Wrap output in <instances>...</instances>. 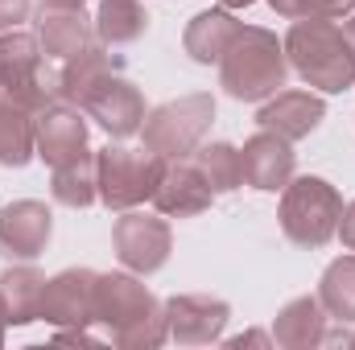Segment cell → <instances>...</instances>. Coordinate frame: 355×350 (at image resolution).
Here are the masks:
<instances>
[{
    "label": "cell",
    "instance_id": "1",
    "mask_svg": "<svg viewBox=\"0 0 355 350\" xmlns=\"http://www.w3.org/2000/svg\"><path fill=\"white\" fill-rule=\"evenodd\" d=\"M95 326L112 334V342L124 350H157L170 342L166 309L141 284L137 272H99L95 280Z\"/></svg>",
    "mask_w": 355,
    "mask_h": 350
},
{
    "label": "cell",
    "instance_id": "2",
    "mask_svg": "<svg viewBox=\"0 0 355 350\" xmlns=\"http://www.w3.org/2000/svg\"><path fill=\"white\" fill-rule=\"evenodd\" d=\"M285 58L306 87L322 95H343L355 87V50L335 21H293L285 33Z\"/></svg>",
    "mask_w": 355,
    "mask_h": 350
},
{
    "label": "cell",
    "instance_id": "3",
    "mask_svg": "<svg viewBox=\"0 0 355 350\" xmlns=\"http://www.w3.org/2000/svg\"><path fill=\"white\" fill-rule=\"evenodd\" d=\"M289 79V58L277 33L265 25H244L240 37L219 58V87L240 103H265Z\"/></svg>",
    "mask_w": 355,
    "mask_h": 350
},
{
    "label": "cell",
    "instance_id": "4",
    "mask_svg": "<svg viewBox=\"0 0 355 350\" xmlns=\"http://www.w3.org/2000/svg\"><path fill=\"white\" fill-rule=\"evenodd\" d=\"M339 214H343V194L327 177H289V185L281 190L277 219L285 239L297 248H310V252L327 248L339 231Z\"/></svg>",
    "mask_w": 355,
    "mask_h": 350
},
{
    "label": "cell",
    "instance_id": "5",
    "mask_svg": "<svg viewBox=\"0 0 355 350\" xmlns=\"http://www.w3.org/2000/svg\"><path fill=\"white\" fill-rule=\"evenodd\" d=\"M0 103L21 107L29 116L46 111L58 99V75L46 71V54L37 33L8 29L0 33Z\"/></svg>",
    "mask_w": 355,
    "mask_h": 350
},
{
    "label": "cell",
    "instance_id": "6",
    "mask_svg": "<svg viewBox=\"0 0 355 350\" xmlns=\"http://www.w3.org/2000/svg\"><path fill=\"white\" fill-rule=\"evenodd\" d=\"M211 124H215V95L211 91H190V95L170 99V103H157L145 116L141 140H145L149 153L178 161V157H190L202 145Z\"/></svg>",
    "mask_w": 355,
    "mask_h": 350
},
{
    "label": "cell",
    "instance_id": "7",
    "mask_svg": "<svg viewBox=\"0 0 355 350\" xmlns=\"http://www.w3.org/2000/svg\"><path fill=\"white\" fill-rule=\"evenodd\" d=\"M166 169V157L149 153V149H124V145H107L95 153V185H99V202L116 214L137 210L141 202H153L157 177Z\"/></svg>",
    "mask_w": 355,
    "mask_h": 350
},
{
    "label": "cell",
    "instance_id": "8",
    "mask_svg": "<svg viewBox=\"0 0 355 350\" xmlns=\"http://www.w3.org/2000/svg\"><path fill=\"white\" fill-rule=\"evenodd\" d=\"M112 248L116 260L137 276H153L162 272L170 252H174V231L166 223V214H145V210H124L112 227Z\"/></svg>",
    "mask_w": 355,
    "mask_h": 350
},
{
    "label": "cell",
    "instance_id": "9",
    "mask_svg": "<svg viewBox=\"0 0 355 350\" xmlns=\"http://www.w3.org/2000/svg\"><path fill=\"white\" fill-rule=\"evenodd\" d=\"M95 280L99 272L91 268H62L46 276L42 301H37V322L54 330H75V326H95Z\"/></svg>",
    "mask_w": 355,
    "mask_h": 350
},
{
    "label": "cell",
    "instance_id": "10",
    "mask_svg": "<svg viewBox=\"0 0 355 350\" xmlns=\"http://www.w3.org/2000/svg\"><path fill=\"white\" fill-rule=\"evenodd\" d=\"M166 309V330L178 347H211L223 342V330L232 322V305L211 293H174L162 301Z\"/></svg>",
    "mask_w": 355,
    "mask_h": 350
},
{
    "label": "cell",
    "instance_id": "11",
    "mask_svg": "<svg viewBox=\"0 0 355 350\" xmlns=\"http://www.w3.org/2000/svg\"><path fill=\"white\" fill-rule=\"evenodd\" d=\"M83 116L95 120L112 140H128V136H141V124H145V116H149V107H145V95L132 87L124 75H107L103 83H95V87L83 95Z\"/></svg>",
    "mask_w": 355,
    "mask_h": 350
},
{
    "label": "cell",
    "instance_id": "12",
    "mask_svg": "<svg viewBox=\"0 0 355 350\" xmlns=\"http://www.w3.org/2000/svg\"><path fill=\"white\" fill-rule=\"evenodd\" d=\"M33 140H37V157L58 169L71 165L79 157H91V136H87V116L75 103H50L46 111L33 116Z\"/></svg>",
    "mask_w": 355,
    "mask_h": 350
},
{
    "label": "cell",
    "instance_id": "13",
    "mask_svg": "<svg viewBox=\"0 0 355 350\" xmlns=\"http://www.w3.org/2000/svg\"><path fill=\"white\" fill-rule=\"evenodd\" d=\"M54 235V214L37 198H17L0 206V256L8 264H33Z\"/></svg>",
    "mask_w": 355,
    "mask_h": 350
},
{
    "label": "cell",
    "instance_id": "14",
    "mask_svg": "<svg viewBox=\"0 0 355 350\" xmlns=\"http://www.w3.org/2000/svg\"><path fill=\"white\" fill-rule=\"evenodd\" d=\"M215 198L219 194L211 190V181L194 165V157H178V161H166V169L157 177L153 210L166 214V219H194V214L211 210Z\"/></svg>",
    "mask_w": 355,
    "mask_h": 350
},
{
    "label": "cell",
    "instance_id": "15",
    "mask_svg": "<svg viewBox=\"0 0 355 350\" xmlns=\"http://www.w3.org/2000/svg\"><path fill=\"white\" fill-rule=\"evenodd\" d=\"M240 165H244V185L261 190V194H281L289 185V177L297 169V153L293 140L277 136V132H257L244 140L240 149Z\"/></svg>",
    "mask_w": 355,
    "mask_h": 350
},
{
    "label": "cell",
    "instance_id": "16",
    "mask_svg": "<svg viewBox=\"0 0 355 350\" xmlns=\"http://www.w3.org/2000/svg\"><path fill=\"white\" fill-rule=\"evenodd\" d=\"M322 120H327V103L314 91H277L257 111V124L285 140H306L310 132H318Z\"/></svg>",
    "mask_w": 355,
    "mask_h": 350
},
{
    "label": "cell",
    "instance_id": "17",
    "mask_svg": "<svg viewBox=\"0 0 355 350\" xmlns=\"http://www.w3.org/2000/svg\"><path fill=\"white\" fill-rule=\"evenodd\" d=\"M37 42H42V54L46 58H75L91 50L99 37H95V17H87L83 8H42L37 17Z\"/></svg>",
    "mask_w": 355,
    "mask_h": 350
},
{
    "label": "cell",
    "instance_id": "18",
    "mask_svg": "<svg viewBox=\"0 0 355 350\" xmlns=\"http://www.w3.org/2000/svg\"><path fill=\"white\" fill-rule=\"evenodd\" d=\"M240 21H236V12L232 8H202V12H194L190 17V25H186V33H182V50L190 54V62H198V66H219V58L227 54V46L240 37Z\"/></svg>",
    "mask_w": 355,
    "mask_h": 350
},
{
    "label": "cell",
    "instance_id": "19",
    "mask_svg": "<svg viewBox=\"0 0 355 350\" xmlns=\"http://www.w3.org/2000/svg\"><path fill=\"white\" fill-rule=\"evenodd\" d=\"M327 338H331L327 334V309H322L318 293L285 301L272 317V342L281 350H318Z\"/></svg>",
    "mask_w": 355,
    "mask_h": 350
},
{
    "label": "cell",
    "instance_id": "20",
    "mask_svg": "<svg viewBox=\"0 0 355 350\" xmlns=\"http://www.w3.org/2000/svg\"><path fill=\"white\" fill-rule=\"evenodd\" d=\"M120 71H124V58L112 54V46L95 42L91 50H83V54H75V58L62 62V71H58V99L79 107L83 95H87L95 83H103L107 75H120Z\"/></svg>",
    "mask_w": 355,
    "mask_h": 350
},
{
    "label": "cell",
    "instance_id": "21",
    "mask_svg": "<svg viewBox=\"0 0 355 350\" xmlns=\"http://www.w3.org/2000/svg\"><path fill=\"white\" fill-rule=\"evenodd\" d=\"M42 288H46V272H37L33 264H12V268L0 276V305H4L8 326H29V322H37Z\"/></svg>",
    "mask_w": 355,
    "mask_h": 350
},
{
    "label": "cell",
    "instance_id": "22",
    "mask_svg": "<svg viewBox=\"0 0 355 350\" xmlns=\"http://www.w3.org/2000/svg\"><path fill=\"white\" fill-rule=\"evenodd\" d=\"M149 29V12L141 8V0H99L95 12V37L103 46H132L141 42Z\"/></svg>",
    "mask_w": 355,
    "mask_h": 350
},
{
    "label": "cell",
    "instance_id": "23",
    "mask_svg": "<svg viewBox=\"0 0 355 350\" xmlns=\"http://www.w3.org/2000/svg\"><path fill=\"white\" fill-rule=\"evenodd\" d=\"M50 194L58 206L67 210H87L99 202V185H95V153L91 157H79L71 165H58L54 177H50Z\"/></svg>",
    "mask_w": 355,
    "mask_h": 350
},
{
    "label": "cell",
    "instance_id": "24",
    "mask_svg": "<svg viewBox=\"0 0 355 350\" xmlns=\"http://www.w3.org/2000/svg\"><path fill=\"white\" fill-rule=\"evenodd\" d=\"M37 157V140H33V116L21 107L0 103V165L4 169H25Z\"/></svg>",
    "mask_w": 355,
    "mask_h": 350
},
{
    "label": "cell",
    "instance_id": "25",
    "mask_svg": "<svg viewBox=\"0 0 355 350\" xmlns=\"http://www.w3.org/2000/svg\"><path fill=\"white\" fill-rule=\"evenodd\" d=\"M318 301H322L327 317L355 322V256H339L327 264V272L318 280Z\"/></svg>",
    "mask_w": 355,
    "mask_h": 350
},
{
    "label": "cell",
    "instance_id": "26",
    "mask_svg": "<svg viewBox=\"0 0 355 350\" xmlns=\"http://www.w3.org/2000/svg\"><path fill=\"white\" fill-rule=\"evenodd\" d=\"M194 165L202 169V177L211 181L215 194H232L244 185V165H240V149L227 145V140H211V145H198L194 153Z\"/></svg>",
    "mask_w": 355,
    "mask_h": 350
},
{
    "label": "cell",
    "instance_id": "27",
    "mask_svg": "<svg viewBox=\"0 0 355 350\" xmlns=\"http://www.w3.org/2000/svg\"><path fill=\"white\" fill-rule=\"evenodd\" d=\"M277 17L285 21H339V17H352L355 0H268Z\"/></svg>",
    "mask_w": 355,
    "mask_h": 350
},
{
    "label": "cell",
    "instance_id": "28",
    "mask_svg": "<svg viewBox=\"0 0 355 350\" xmlns=\"http://www.w3.org/2000/svg\"><path fill=\"white\" fill-rule=\"evenodd\" d=\"M21 21H29V0H0V33L17 29Z\"/></svg>",
    "mask_w": 355,
    "mask_h": 350
},
{
    "label": "cell",
    "instance_id": "29",
    "mask_svg": "<svg viewBox=\"0 0 355 350\" xmlns=\"http://www.w3.org/2000/svg\"><path fill=\"white\" fill-rule=\"evenodd\" d=\"M223 347H232V350H244V347H277L272 342V330H248V334H236V338H227Z\"/></svg>",
    "mask_w": 355,
    "mask_h": 350
},
{
    "label": "cell",
    "instance_id": "30",
    "mask_svg": "<svg viewBox=\"0 0 355 350\" xmlns=\"http://www.w3.org/2000/svg\"><path fill=\"white\" fill-rule=\"evenodd\" d=\"M335 235L343 239V248H347V252H355V202L343 206V214H339V231H335Z\"/></svg>",
    "mask_w": 355,
    "mask_h": 350
},
{
    "label": "cell",
    "instance_id": "31",
    "mask_svg": "<svg viewBox=\"0 0 355 350\" xmlns=\"http://www.w3.org/2000/svg\"><path fill=\"white\" fill-rule=\"evenodd\" d=\"M87 0H42V8H83Z\"/></svg>",
    "mask_w": 355,
    "mask_h": 350
},
{
    "label": "cell",
    "instance_id": "32",
    "mask_svg": "<svg viewBox=\"0 0 355 350\" xmlns=\"http://www.w3.org/2000/svg\"><path fill=\"white\" fill-rule=\"evenodd\" d=\"M219 4H223V8H232V12H236V8H248V4H257V0H219Z\"/></svg>",
    "mask_w": 355,
    "mask_h": 350
},
{
    "label": "cell",
    "instance_id": "33",
    "mask_svg": "<svg viewBox=\"0 0 355 350\" xmlns=\"http://www.w3.org/2000/svg\"><path fill=\"white\" fill-rule=\"evenodd\" d=\"M343 33H347V42H352V50H355V17L347 21V25H343Z\"/></svg>",
    "mask_w": 355,
    "mask_h": 350
},
{
    "label": "cell",
    "instance_id": "34",
    "mask_svg": "<svg viewBox=\"0 0 355 350\" xmlns=\"http://www.w3.org/2000/svg\"><path fill=\"white\" fill-rule=\"evenodd\" d=\"M4 330H8V317H4V305H0V347H4Z\"/></svg>",
    "mask_w": 355,
    "mask_h": 350
},
{
    "label": "cell",
    "instance_id": "35",
    "mask_svg": "<svg viewBox=\"0 0 355 350\" xmlns=\"http://www.w3.org/2000/svg\"><path fill=\"white\" fill-rule=\"evenodd\" d=\"M347 347H355V334H352V338H347Z\"/></svg>",
    "mask_w": 355,
    "mask_h": 350
}]
</instances>
